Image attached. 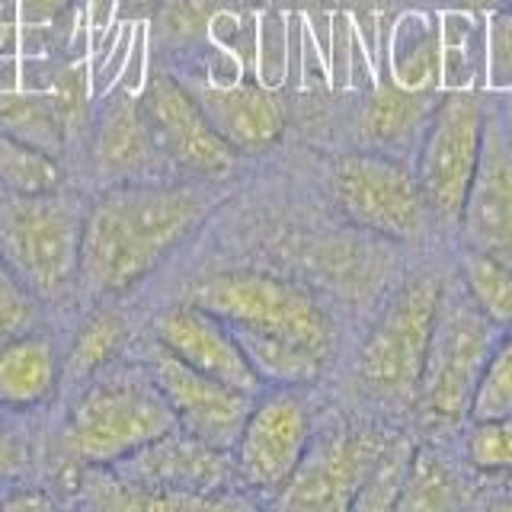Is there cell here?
Instances as JSON below:
<instances>
[{
	"label": "cell",
	"mask_w": 512,
	"mask_h": 512,
	"mask_svg": "<svg viewBox=\"0 0 512 512\" xmlns=\"http://www.w3.org/2000/svg\"><path fill=\"white\" fill-rule=\"evenodd\" d=\"M464 295L500 333H512V266L487 253L468 250L461 260Z\"/></svg>",
	"instance_id": "d4e9b609"
},
{
	"label": "cell",
	"mask_w": 512,
	"mask_h": 512,
	"mask_svg": "<svg viewBox=\"0 0 512 512\" xmlns=\"http://www.w3.org/2000/svg\"><path fill=\"white\" fill-rule=\"evenodd\" d=\"M42 455V436L32 416L0 407V490L23 477H36Z\"/></svg>",
	"instance_id": "4316f807"
},
{
	"label": "cell",
	"mask_w": 512,
	"mask_h": 512,
	"mask_svg": "<svg viewBox=\"0 0 512 512\" xmlns=\"http://www.w3.org/2000/svg\"><path fill=\"white\" fill-rule=\"evenodd\" d=\"M128 349L144 362V368L157 381L160 394L167 397L176 426L208 445L231 452L240 429L247 423L256 394L231 388V384L186 365L164 343H157L151 333L135 336Z\"/></svg>",
	"instance_id": "30bf717a"
},
{
	"label": "cell",
	"mask_w": 512,
	"mask_h": 512,
	"mask_svg": "<svg viewBox=\"0 0 512 512\" xmlns=\"http://www.w3.org/2000/svg\"><path fill=\"white\" fill-rule=\"evenodd\" d=\"M416 448L407 439H384L381 452L368 471L365 484L356 496L352 509H397L400 490L407 484L410 474V461H413Z\"/></svg>",
	"instance_id": "484cf974"
},
{
	"label": "cell",
	"mask_w": 512,
	"mask_h": 512,
	"mask_svg": "<svg viewBox=\"0 0 512 512\" xmlns=\"http://www.w3.org/2000/svg\"><path fill=\"white\" fill-rule=\"evenodd\" d=\"M215 202L212 183L189 176L93 189L80 247V304L135 292L202 228Z\"/></svg>",
	"instance_id": "6da1fadb"
},
{
	"label": "cell",
	"mask_w": 512,
	"mask_h": 512,
	"mask_svg": "<svg viewBox=\"0 0 512 512\" xmlns=\"http://www.w3.org/2000/svg\"><path fill=\"white\" fill-rule=\"evenodd\" d=\"M336 208L362 231L410 240L420 234L426 202L416 173L400 157L381 151L346 154L330 173Z\"/></svg>",
	"instance_id": "9c48e42d"
},
{
	"label": "cell",
	"mask_w": 512,
	"mask_h": 512,
	"mask_svg": "<svg viewBox=\"0 0 512 512\" xmlns=\"http://www.w3.org/2000/svg\"><path fill=\"white\" fill-rule=\"evenodd\" d=\"M138 96L160 151L180 176L218 183L237 170L240 154L215 132L196 96L170 68L154 71L144 80V90Z\"/></svg>",
	"instance_id": "7c38bea8"
},
{
	"label": "cell",
	"mask_w": 512,
	"mask_h": 512,
	"mask_svg": "<svg viewBox=\"0 0 512 512\" xmlns=\"http://www.w3.org/2000/svg\"><path fill=\"white\" fill-rule=\"evenodd\" d=\"M496 416H512V333L500 336L471 400V420Z\"/></svg>",
	"instance_id": "f546056e"
},
{
	"label": "cell",
	"mask_w": 512,
	"mask_h": 512,
	"mask_svg": "<svg viewBox=\"0 0 512 512\" xmlns=\"http://www.w3.org/2000/svg\"><path fill=\"white\" fill-rule=\"evenodd\" d=\"M458 228L464 247L512 266V141L496 119H487L480 160Z\"/></svg>",
	"instance_id": "2e32d148"
},
{
	"label": "cell",
	"mask_w": 512,
	"mask_h": 512,
	"mask_svg": "<svg viewBox=\"0 0 512 512\" xmlns=\"http://www.w3.org/2000/svg\"><path fill=\"white\" fill-rule=\"evenodd\" d=\"M132 340L135 336L128 327V317L112 301L87 304V311L80 308V320L61 352V397L77 391L100 368L128 352Z\"/></svg>",
	"instance_id": "d6986e66"
},
{
	"label": "cell",
	"mask_w": 512,
	"mask_h": 512,
	"mask_svg": "<svg viewBox=\"0 0 512 512\" xmlns=\"http://www.w3.org/2000/svg\"><path fill=\"white\" fill-rule=\"evenodd\" d=\"M42 324H55L52 314L45 311V304L29 292V285L16 276L7 256L0 253V343Z\"/></svg>",
	"instance_id": "f1b7e54d"
},
{
	"label": "cell",
	"mask_w": 512,
	"mask_h": 512,
	"mask_svg": "<svg viewBox=\"0 0 512 512\" xmlns=\"http://www.w3.org/2000/svg\"><path fill=\"white\" fill-rule=\"evenodd\" d=\"M84 189L61 186L36 196L0 192V253L45 311L71 317L80 304V247L87 218Z\"/></svg>",
	"instance_id": "3957f363"
},
{
	"label": "cell",
	"mask_w": 512,
	"mask_h": 512,
	"mask_svg": "<svg viewBox=\"0 0 512 512\" xmlns=\"http://www.w3.org/2000/svg\"><path fill=\"white\" fill-rule=\"evenodd\" d=\"M500 336L503 333L474 308L468 295H455L452 301L442 295L413 400L423 423L458 426L464 416H471L474 391Z\"/></svg>",
	"instance_id": "5b68a950"
},
{
	"label": "cell",
	"mask_w": 512,
	"mask_h": 512,
	"mask_svg": "<svg viewBox=\"0 0 512 512\" xmlns=\"http://www.w3.org/2000/svg\"><path fill=\"white\" fill-rule=\"evenodd\" d=\"M432 109H436V100H432L429 90L384 84L372 93V100L365 103L362 138L368 141L372 151L400 157L413 151V144L420 148Z\"/></svg>",
	"instance_id": "ffe728a7"
},
{
	"label": "cell",
	"mask_w": 512,
	"mask_h": 512,
	"mask_svg": "<svg viewBox=\"0 0 512 512\" xmlns=\"http://www.w3.org/2000/svg\"><path fill=\"white\" fill-rule=\"evenodd\" d=\"M442 295V279L423 272L391 298L359 352V378L372 394L394 404L416 400Z\"/></svg>",
	"instance_id": "8992f818"
},
{
	"label": "cell",
	"mask_w": 512,
	"mask_h": 512,
	"mask_svg": "<svg viewBox=\"0 0 512 512\" xmlns=\"http://www.w3.org/2000/svg\"><path fill=\"white\" fill-rule=\"evenodd\" d=\"M112 471L125 477L128 484L183 496L199 509L250 506L247 496H240L237 490L231 452L189 436L180 426L135 448L132 455L112 464Z\"/></svg>",
	"instance_id": "ba28073f"
},
{
	"label": "cell",
	"mask_w": 512,
	"mask_h": 512,
	"mask_svg": "<svg viewBox=\"0 0 512 512\" xmlns=\"http://www.w3.org/2000/svg\"><path fill=\"white\" fill-rule=\"evenodd\" d=\"M384 439H388L384 432L359 426H343L327 432V436H311L295 474L272 496V506L295 512L352 509Z\"/></svg>",
	"instance_id": "4fadbf2b"
},
{
	"label": "cell",
	"mask_w": 512,
	"mask_h": 512,
	"mask_svg": "<svg viewBox=\"0 0 512 512\" xmlns=\"http://www.w3.org/2000/svg\"><path fill=\"white\" fill-rule=\"evenodd\" d=\"M234 333L247 352L253 372L260 375L263 384H292V388H304V384H314L327 368L324 356H317L311 349H301L288 340H279V336L237 330V327Z\"/></svg>",
	"instance_id": "603a6c76"
},
{
	"label": "cell",
	"mask_w": 512,
	"mask_h": 512,
	"mask_svg": "<svg viewBox=\"0 0 512 512\" xmlns=\"http://www.w3.org/2000/svg\"><path fill=\"white\" fill-rule=\"evenodd\" d=\"M183 80L186 90L212 122L215 132L231 144L237 154H263L285 132V103L276 93L253 84V80H234L221 84L208 74L189 68H170Z\"/></svg>",
	"instance_id": "e0dca14e"
},
{
	"label": "cell",
	"mask_w": 512,
	"mask_h": 512,
	"mask_svg": "<svg viewBox=\"0 0 512 512\" xmlns=\"http://www.w3.org/2000/svg\"><path fill=\"white\" fill-rule=\"evenodd\" d=\"M240 7V0H164L151 16V42L167 58L196 55L212 42L218 23Z\"/></svg>",
	"instance_id": "44dd1931"
},
{
	"label": "cell",
	"mask_w": 512,
	"mask_h": 512,
	"mask_svg": "<svg viewBox=\"0 0 512 512\" xmlns=\"http://www.w3.org/2000/svg\"><path fill=\"white\" fill-rule=\"evenodd\" d=\"M458 503V484L452 471L429 452H413L407 484L400 490L397 509H448Z\"/></svg>",
	"instance_id": "83f0119b"
},
{
	"label": "cell",
	"mask_w": 512,
	"mask_h": 512,
	"mask_svg": "<svg viewBox=\"0 0 512 512\" xmlns=\"http://www.w3.org/2000/svg\"><path fill=\"white\" fill-rule=\"evenodd\" d=\"M61 186H71V170L64 160L0 132V192L36 196V192H52Z\"/></svg>",
	"instance_id": "cb8c5ba5"
},
{
	"label": "cell",
	"mask_w": 512,
	"mask_h": 512,
	"mask_svg": "<svg viewBox=\"0 0 512 512\" xmlns=\"http://www.w3.org/2000/svg\"><path fill=\"white\" fill-rule=\"evenodd\" d=\"M84 151L93 189L180 176L160 151L148 112L141 106V96L128 90L109 93L106 103L93 109Z\"/></svg>",
	"instance_id": "5bb4252c"
},
{
	"label": "cell",
	"mask_w": 512,
	"mask_h": 512,
	"mask_svg": "<svg viewBox=\"0 0 512 512\" xmlns=\"http://www.w3.org/2000/svg\"><path fill=\"white\" fill-rule=\"evenodd\" d=\"M512 0H464V7H471V10H487V13H496V10H503L509 7Z\"/></svg>",
	"instance_id": "e575fe53"
},
{
	"label": "cell",
	"mask_w": 512,
	"mask_h": 512,
	"mask_svg": "<svg viewBox=\"0 0 512 512\" xmlns=\"http://www.w3.org/2000/svg\"><path fill=\"white\" fill-rule=\"evenodd\" d=\"M55 442L77 464L112 468L135 448L176 429V416L157 381L132 349L64 394Z\"/></svg>",
	"instance_id": "7a4b0ae2"
},
{
	"label": "cell",
	"mask_w": 512,
	"mask_h": 512,
	"mask_svg": "<svg viewBox=\"0 0 512 512\" xmlns=\"http://www.w3.org/2000/svg\"><path fill=\"white\" fill-rule=\"evenodd\" d=\"M487 116L468 93H452L436 103L416 148V183H420L426 212L439 221H458L468 196Z\"/></svg>",
	"instance_id": "8fae6325"
},
{
	"label": "cell",
	"mask_w": 512,
	"mask_h": 512,
	"mask_svg": "<svg viewBox=\"0 0 512 512\" xmlns=\"http://www.w3.org/2000/svg\"><path fill=\"white\" fill-rule=\"evenodd\" d=\"M464 452L480 474H512V416L474 420Z\"/></svg>",
	"instance_id": "4dcf8cb0"
},
{
	"label": "cell",
	"mask_w": 512,
	"mask_h": 512,
	"mask_svg": "<svg viewBox=\"0 0 512 512\" xmlns=\"http://www.w3.org/2000/svg\"><path fill=\"white\" fill-rule=\"evenodd\" d=\"M122 20H148V16L164 4V0H112Z\"/></svg>",
	"instance_id": "836d02e7"
},
{
	"label": "cell",
	"mask_w": 512,
	"mask_h": 512,
	"mask_svg": "<svg viewBox=\"0 0 512 512\" xmlns=\"http://www.w3.org/2000/svg\"><path fill=\"white\" fill-rule=\"evenodd\" d=\"M314 436L311 410L301 388L292 384H266L256 394L247 423L231 448L234 477L240 493L276 496L285 480L295 474L298 461Z\"/></svg>",
	"instance_id": "52a82bcc"
},
{
	"label": "cell",
	"mask_w": 512,
	"mask_h": 512,
	"mask_svg": "<svg viewBox=\"0 0 512 512\" xmlns=\"http://www.w3.org/2000/svg\"><path fill=\"white\" fill-rule=\"evenodd\" d=\"M148 333L157 343H164L173 356H180L186 365L231 384V388H240L247 394H260L266 388L260 375L253 372L234 327L196 301L186 298L180 304H167L151 320Z\"/></svg>",
	"instance_id": "9a60e30c"
},
{
	"label": "cell",
	"mask_w": 512,
	"mask_h": 512,
	"mask_svg": "<svg viewBox=\"0 0 512 512\" xmlns=\"http://www.w3.org/2000/svg\"><path fill=\"white\" fill-rule=\"evenodd\" d=\"M20 23L29 29H45V26H55L68 16L80 0H10Z\"/></svg>",
	"instance_id": "d6a6232c"
},
{
	"label": "cell",
	"mask_w": 512,
	"mask_h": 512,
	"mask_svg": "<svg viewBox=\"0 0 512 512\" xmlns=\"http://www.w3.org/2000/svg\"><path fill=\"white\" fill-rule=\"evenodd\" d=\"M189 301L202 304L237 330L279 336L330 359L336 327L308 288L256 269H228L205 276L189 288Z\"/></svg>",
	"instance_id": "277c9868"
},
{
	"label": "cell",
	"mask_w": 512,
	"mask_h": 512,
	"mask_svg": "<svg viewBox=\"0 0 512 512\" xmlns=\"http://www.w3.org/2000/svg\"><path fill=\"white\" fill-rule=\"evenodd\" d=\"M487 80L496 90H512V4L496 10L487 29Z\"/></svg>",
	"instance_id": "1f68e13d"
},
{
	"label": "cell",
	"mask_w": 512,
	"mask_h": 512,
	"mask_svg": "<svg viewBox=\"0 0 512 512\" xmlns=\"http://www.w3.org/2000/svg\"><path fill=\"white\" fill-rule=\"evenodd\" d=\"M61 340L55 324L0 343V407L36 416L61 400Z\"/></svg>",
	"instance_id": "ac0fdd59"
},
{
	"label": "cell",
	"mask_w": 512,
	"mask_h": 512,
	"mask_svg": "<svg viewBox=\"0 0 512 512\" xmlns=\"http://www.w3.org/2000/svg\"><path fill=\"white\" fill-rule=\"evenodd\" d=\"M0 4H4V0H0Z\"/></svg>",
	"instance_id": "d590c367"
},
{
	"label": "cell",
	"mask_w": 512,
	"mask_h": 512,
	"mask_svg": "<svg viewBox=\"0 0 512 512\" xmlns=\"http://www.w3.org/2000/svg\"><path fill=\"white\" fill-rule=\"evenodd\" d=\"M0 132L20 138L64 164L71 160L68 132H64V122L45 87H0Z\"/></svg>",
	"instance_id": "7402d4cb"
}]
</instances>
